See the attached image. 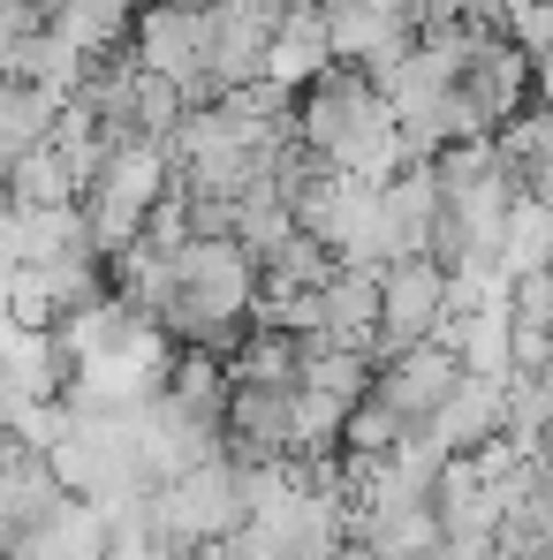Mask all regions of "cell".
<instances>
[{"instance_id":"cell-15","label":"cell","mask_w":553,"mask_h":560,"mask_svg":"<svg viewBox=\"0 0 553 560\" xmlns=\"http://www.w3.org/2000/svg\"><path fill=\"white\" fill-rule=\"evenodd\" d=\"M311 341L379 357V273L371 266H342V273L319 288V334Z\"/></svg>"},{"instance_id":"cell-6","label":"cell","mask_w":553,"mask_h":560,"mask_svg":"<svg viewBox=\"0 0 553 560\" xmlns=\"http://www.w3.org/2000/svg\"><path fill=\"white\" fill-rule=\"evenodd\" d=\"M456 98H462V114H470L477 137H500L516 114L539 106V69H531V54L508 31H477L470 54H462V69H456Z\"/></svg>"},{"instance_id":"cell-7","label":"cell","mask_w":553,"mask_h":560,"mask_svg":"<svg viewBox=\"0 0 553 560\" xmlns=\"http://www.w3.org/2000/svg\"><path fill=\"white\" fill-rule=\"evenodd\" d=\"M319 15H326L334 61H357L371 84H387L417 54V31H425L410 0H319Z\"/></svg>"},{"instance_id":"cell-10","label":"cell","mask_w":553,"mask_h":560,"mask_svg":"<svg viewBox=\"0 0 553 560\" xmlns=\"http://www.w3.org/2000/svg\"><path fill=\"white\" fill-rule=\"evenodd\" d=\"M448 326V266L440 258H387L379 266V364L417 349V341H440Z\"/></svg>"},{"instance_id":"cell-28","label":"cell","mask_w":553,"mask_h":560,"mask_svg":"<svg viewBox=\"0 0 553 560\" xmlns=\"http://www.w3.org/2000/svg\"><path fill=\"white\" fill-rule=\"evenodd\" d=\"M539 280H546V334H553V266H546V273H539Z\"/></svg>"},{"instance_id":"cell-2","label":"cell","mask_w":553,"mask_h":560,"mask_svg":"<svg viewBox=\"0 0 553 560\" xmlns=\"http://www.w3.org/2000/svg\"><path fill=\"white\" fill-rule=\"evenodd\" d=\"M258 311V258L243 235H189L175 250V303H168V341L235 357Z\"/></svg>"},{"instance_id":"cell-9","label":"cell","mask_w":553,"mask_h":560,"mask_svg":"<svg viewBox=\"0 0 553 560\" xmlns=\"http://www.w3.org/2000/svg\"><path fill=\"white\" fill-rule=\"evenodd\" d=\"M205 38H212V0H152V8H137L129 54H137V69L183 84L189 106H205Z\"/></svg>"},{"instance_id":"cell-21","label":"cell","mask_w":553,"mask_h":560,"mask_svg":"<svg viewBox=\"0 0 553 560\" xmlns=\"http://www.w3.org/2000/svg\"><path fill=\"white\" fill-rule=\"evenodd\" d=\"M0 189L15 197V212H46V205H77V197H84V183H77L69 160H61V144H38L31 160H15V167L0 175Z\"/></svg>"},{"instance_id":"cell-8","label":"cell","mask_w":553,"mask_h":560,"mask_svg":"<svg viewBox=\"0 0 553 560\" xmlns=\"http://www.w3.org/2000/svg\"><path fill=\"white\" fill-rule=\"evenodd\" d=\"M61 500H69V485H61L54 455L15 440V432H0V560H31L38 530L54 523Z\"/></svg>"},{"instance_id":"cell-12","label":"cell","mask_w":553,"mask_h":560,"mask_svg":"<svg viewBox=\"0 0 553 560\" xmlns=\"http://www.w3.org/2000/svg\"><path fill=\"white\" fill-rule=\"evenodd\" d=\"M371 386H379V394L402 409V424H410V440H417V432H433L440 401L462 386V364H456V349H448V341H417V349L387 357Z\"/></svg>"},{"instance_id":"cell-22","label":"cell","mask_w":553,"mask_h":560,"mask_svg":"<svg viewBox=\"0 0 553 560\" xmlns=\"http://www.w3.org/2000/svg\"><path fill=\"white\" fill-rule=\"evenodd\" d=\"M553 266V205L539 197H516V212H508V243H500V273L508 280H531Z\"/></svg>"},{"instance_id":"cell-13","label":"cell","mask_w":553,"mask_h":560,"mask_svg":"<svg viewBox=\"0 0 553 560\" xmlns=\"http://www.w3.org/2000/svg\"><path fill=\"white\" fill-rule=\"evenodd\" d=\"M440 455H477V447H493V440H508V378H470L440 401V417H433V432H425Z\"/></svg>"},{"instance_id":"cell-18","label":"cell","mask_w":553,"mask_h":560,"mask_svg":"<svg viewBox=\"0 0 553 560\" xmlns=\"http://www.w3.org/2000/svg\"><path fill=\"white\" fill-rule=\"evenodd\" d=\"M84 69H92V54H77L54 23H31V31H15V46H8V77L46 84V92H61V98L84 84Z\"/></svg>"},{"instance_id":"cell-26","label":"cell","mask_w":553,"mask_h":560,"mask_svg":"<svg viewBox=\"0 0 553 560\" xmlns=\"http://www.w3.org/2000/svg\"><path fill=\"white\" fill-rule=\"evenodd\" d=\"M15 266H23V250H15V197L0 189V288H8Z\"/></svg>"},{"instance_id":"cell-16","label":"cell","mask_w":553,"mask_h":560,"mask_svg":"<svg viewBox=\"0 0 553 560\" xmlns=\"http://www.w3.org/2000/svg\"><path fill=\"white\" fill-rule=\"evenodd\" d=\"M326 69H334V38H326L319 0H288V8H280V31H274V69H266V84L303 92V84L326 77Z\"/></svg>"},{"instance_id":"cell-25","label":"cell","mask_w":553,"mask_h":560,"mask_svg":"<svg viewBox=\"0 0 553 560\" xmlns=\"http://www.w3.org/2000/svg\"><path fill=\"white\" fill-rule=\"evenodd\" d=\"M500 31L531 54V69H539V61H553V0H508Z\"/></svg>"},{"instance_id":"cell-1","label":"cell","mask_w":553,"mask_h":560,"mask_svg":"<svg viewBox=\"0 0 553 560\" xmlns=\"http://www.w3.org/2000/svg\"><path fill=\"white\" fill-rule=\"evenodd\" d=\"M296 144L334 167V175H365V183H387L410 167V144L394 129V106L371 84L357 61H334L326 77H311L303 98H296Z\"/></svg>"},{"instance_id":"cell-3","label":"cell","mask_w":553,"mask_h":560,"mask_svg":"<svg viewBox=\"0 0 553 560\" xmlns=\"http://www.w3.org/2000/svg\"><path fill=\"white\" fill-rule=\"evenodd\" d=\"M175 197V144H145V137H122L106 152V167L84 189V228H92V250L99 258H122L129 243H145L152 212Z\"/></svg>"},{"instance_id":"cell-24","label":"cell","mask_w":553,"mask_h":560,"mask_svg":"<svg viewBox=\"0 0 553 560\" xmlns=\"http://www.w3.org/2000/svg\"><path fill=\"white\" fill-rule=\"evenodd\" d=\"M0 318L54 334V326H61V295L46 288V273H38V266H15V273H8V288H0Z\"/></svg>"},{"instance_id":"cell-27","label":"cell","mask_w":553,"mask_h":560,"mask_svg":"<svg viewBox=\"0 0 553 560\" xmlns=\"http://www.w3.org/2000/svg\"><path fill=\"white\" fill-rule=\"evenodd\" d=\"M334 560H379V546H365V538H342V553Z\"/></svg>"},{"instance_id":"cell-5","label":"cell","mask_w":553,"mask_h":560,"mask_svg":"<svg viewBox=\"0 0 553 560\" xmlns=\"http://www.w3.org/2000/svg\"><path fill=\"white\" fill-rule=\"evenodd\" d=\"M296 228L311 235V243H326L342 266H387V228H379V183L365 175H334V167H319L303 197H296Z\"/></svg>"},{"instance_id":"cell-20","label":"cell","mask_w":553,"mask_h":560,"mask_svg":"<svg viewBox=\"0 0 553 560\" xmlns=\"http://www.w3.org/2000/svg\"><path fill=\"white\" fill-rule=\"evenodd\" d=\"M54 31L77 46V54H114V46H129V31H137V0H61L54 8Z\"/></svg>"},{"instance_id":"cell-17","label":"cell","mask_w":553,"mask_h":560,"mask_svg":"<svg viewBox=\"0 0 553 560\" xmlns=\"http://www.w3.org/2000/svg\"><path fill=\"white\" fill-rule=\"evenodd\" d=\"M61 114H69V98H61V92L23 84V77H0V175H8L15 160H31L38 144H54Z\"/></svg>"},{"instance_id":"cell-14","label":"cell","mask_w":553,"mask_h":560,"mask_svg":"<svg viewBox=\"0 0 553 560\" xmlns=\"http://www.w3.org/2000/svg\"><path fill=\"white\" fill-rule=\"evenodd\" d=\"M433 220H440V183H433V160H410L402 175H387V183H379L387 258H425V250H433Z\"/></svg>"},{"instance_id":"cell-11","label":"cell","mask_w":553,"mask_h":560,"mask_svg":"<svg viewBox=\"0 0 553 560\" xmlns=\"http://www.w3.org/2000/svg\"><path fill=\"white\" fill-rule=\"evenodd\" d=\"M274 31L280 8L266 0H212V38H205V98L251 92L274 69Z\"/></svg>"},{"instance_id":"cell-4","label":"cell","mask_w":553,"mask_h":560,"mask_svg":"<svg viewBox=\"0 0 553 560\" xmlns=\"http://www.w3.org/2000/svg\"><path fill=\"white\" fill-rule=\"evenodd\" d=\"M54 469L77 500L92 508H122V500H145L152 492V469H145V447H137V409L129 417H92L77 409V424L61 432L54 447Z\"/></svg>"},{"instance_id":"cell-23","label":"cell","mask_w":553,"mask_h":560,"mask_svg":"<svg viewBox=\"0 0 553 560\" xmlns=\"http://www.w3.org/2000/svg\"><path fill=\"white\" fill-rule=\"evenodd\" d=\"M410 440V424H402V409L371 386L365 401H349V424H342V455H357V463H387L394 447Z\"/></svg>"},{"instance_id":"cell-19","label":"cell","mask_w":553,"mask_h":560,"mask_svg":"<svg viewBox=\"0 0 553 560\" xmlns=\"http://www.w3.org/2000/svg\"><path fill=\"white\" fill-rule=\"evenodd\" d=\"M15 250H23V266H69V258H92V228L77 205L15 212Z\"/></svg>"}]
</instances>
